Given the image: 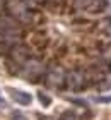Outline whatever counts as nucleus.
<instances>
[{
	"instance_id": "nucleus-1",
	"label": "nucleus",
	"mask_w": 111,
	"mask_h": 120,
	"mask_svg": "<svg viewBox=\"0 0 111 120\" xmlns=\"http://www.w3.org/2000/svg\"><path fill=\"white\" fill-rule=\"evenodd\" d=\"M21 75H24L27 81H36L39 77H44V65H41L34 58H27V62L21 67Z\"/></svg>"
},
{
	"instance_id": "nucleus-2",
	"label": "nucleus",
	"mask_w": 111,
	"mask_h": 120,
	"mask_svg": "<svg viewBox=\"0 0 111 120\" xmlns=\"http://www.w3.org/2000/svg\"><path fill=\"white\" fill-rule=\"evenodd\" d=\"M65 77H67V74L63 72L62 67H51L44 74V82L50 88L60 89V88H65Z\"/></svg>"
},
{
	"instance_id": "nucleus-3",
	"label": "nucleus",
	"mask_w": 111,
	"mask_h": 120,
	"mask_svg": "<svg viewBox=\"0 0 111 120\" xmlns=\"http://www.w3.org/2000/svg\"><path fill=\"white\" fill-rule=\"evenodd\" d=\"M10 96L14 98V101L17 103V105H22V106H27V105H31V101H32V98L29 93H24V91H19V89H14V88H10Z\"/></svg>"
},
{
	"instance_id": "nucleus-4",
	"label": "nucleus",
	"mask_w": 111,
	"mask_h": 120,
	"mask_svg": "<svg viewBox=\"0 0 111 120\" xmlns=\"http://www.w3.org/2000/svg\"><path fill=\"white\" fill-rule=\"evenodd\" d=\"M38 98H39V101H41L43 106H50V105H51V98L46 96L44 93H38Z\"/></svg>"
},
{
	"instance_id": "nucleus-5",
	"label": "nucleus",
	"mask_w": 111,
	"mask_h": 120,
	"mask_svg": "<svg viewBox=\"0 0 111 120\" xmlns=\"http://www.w3.org/2000/svg\"><path fill=\"white\" fill-rule=\"evenodd\" d=\"M60 120H77V117H75V113H74V112L67 110V112H63L62 115H60Z\"/></svg>"
},
{
	"instance_id": "nucleus-6",
	"label": "nucleus",
	"mask_w": 111,
	"mask_h": 120,
	"mask_svg": "<svg viewBox=\"0 0 111 120\" xmlns=\"http://www.w3.org/2000/svg\"><path fill=\"white\" fill-rule=\"evenodd\" d=\"M12 120H27L24 115H22V113H19V112H14L12 113Z\"/></svg>"
},
{
	"instance_id": "nucleus-7",
	"label": "nucleus",
	"mask_w": 111,
	"mask_h": 120,
	"mask_svg": "<svg viewBox=\"0 0 111 120\" xmlns=\"http://www.w3.org/2000/svg\"><path fill=\"white\" fill-rule=\"evenodd\" d=\"M99 103H111V98H97Z\"/></svg>"
},
{
	"instance_id": "nucleus-8",
	"label": "nucleus",
	"mask_w": 111,
	"mask_h": 120,
	"mask_svg": "<svg viewBox=\"0 0 111 120\" xmlns=\"http://www.w3.org/2000/svg\"><path fill=\"white\" fill-rule=\"evenodd\" d=\"M0 105H4V100H2V98H0Z\"/></svg>"
}]
</instances>
